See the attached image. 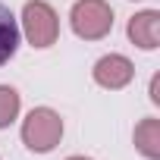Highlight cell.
Segmentation results:
<instances>
[{"label": "cell", "instance_id": "cell-1", "mask_svg": "<svg viewBox=\"0 0 160 160\" xmlns=\"http://www.w3.org/2000/svg\"><path fill=\"white\" fill-rule=\"evenodd\" d=\"M60 138H63V119L50 107H35L25 116V122H22V141H25L28 151L47 154V151H53L60 144Z\"/></svg>", "mask_w": 160, "mask_h": 160}, {"label": "cell", "instance_id": "cell-2", "mask_svg": "<svg viewBox=\"0 0 160 160\" xmlns=\"http://www.w3.org/2000/svg\"><path fill=\"white\" fill-rule=\"evenodd\" d=\"M72 32L85 41H98L104 35H110L113 28V10L107 0H78L69 13Z\"/></svg>", "mask_w": 160, "mask_h": 160}, {"label": "cell", "instance_id": "cell-3", "mask_svg": "<svg viewBox=\"0 0 160 160\" xmlns=\"http://www.w3.org/2000/svg\"><path fill=\"white\" fill-rule=\"evenodd\" d=\"M22 28H25L28 44L50 47L57 41V35H60V22H57L53 7H47L44 0H28L25 10H22Z\"/></svg>", "mask_w": 160, "mask_h": 160}, {"label": "cell", "instance_id": "cell-4", "mask_svg": "<svg viewBox=\"0 0 160 160\" xmlns=\"http://www.w3.org/2000/svg\"><path fill=\"white\" fill-rule=\"evenodd\" d=\"M132 75H135V66L122 53H107V57H101L94 63V82L101 88H110V91L126 88L132 82Z\"/></svg>", "mask_w": 160, "mask_h": 160}, {"label": "cell", "instance_id": "cell-5", "mask_svg": "<svg viewBox=\"0 0 160 160\" xmlns=\"http://www.w3.org/2000/svg\"><path fill=\"white\" fill-rule=\"evenodd\" d=\"M129 38L141 50H154L160 44V13L157 10H144V13L132 16L129 19Z\"/></svg>", "mask_w": 160, "mask_h": 160}, {"label": "cell", "instance_id": "cell-6", "mask_svg": "<svg viewBox=\"0 0 160 160\" xmlns=\"http://www.w3.org/2000/svg\"><path fill=\"white\" fill-rule=\"evenodd\" d=\"M135 148L151 160L160 157V119L148 116V119H141L135 126Z\"/></svg>", "mask_w": 160, "mask_h": 160}, {"label": "cell", "instance_id": "cell-7", "mask_svg": "<svg viewBox=\"0 0 160 160\" xmlns=\"http://www.w3.org/2000/svg\"><path fill=\"white\" fill-rule=\"evenodd\" d=\"M19 47V25L7 3H0V66H3Z\"/></svg>", "mask_w": 160, "mask_h": 160}, {"label": "cell", "instance_id": "cell-8", "mask_svg": "<svg viewBox=\"0 0 160 160\" xmlns=\"http://www.w3.org/2000/svg\"><path fill=\"white\" fill-rule=\"evenodd\" d=\"M19 116V94L10 85H0V129H7Z\"/></svg>", "mask_w": 160, "mask_h": 160}, {"label": "cell", "instance_id": "cell-9", "mask_svg": "<svg viewBox=\"0 0 160 160\" xmlns=\"http://www.w3.org/2000/svg\"><path fill=\"white\" fill-rule=\"evenodd\" d=\"M151 101L160 104V78H157V75H154V82H151Z\"/></svg>", "mask_w": 160, "mask_h": 160}, {"label": "cell", "instance_id": "cell-10", "mask_svg": "<svg viewBox=\"0 0 160 160\" xmlns=\"http://www.w3.org/2000/svg\"><path fill=\"white\" fill-rule=\"evenodd\" d=\"M66 160H91V157H66Z\"/></svg>", "mask_w": 160, "mask_h": 160}]
</instances>
